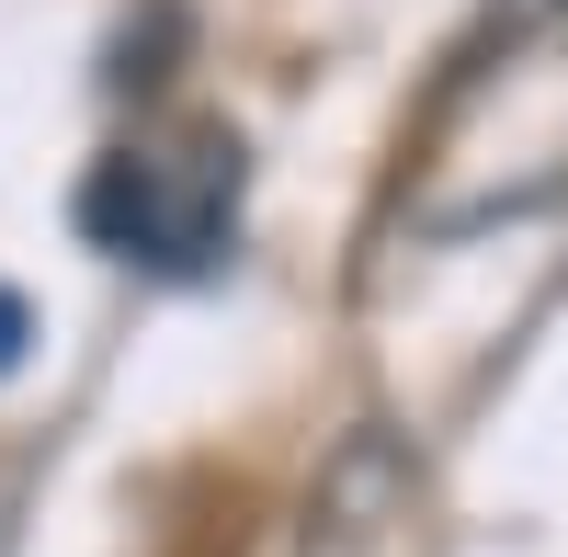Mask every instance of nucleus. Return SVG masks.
Instances as JSON below:
<instances>
[{"instance_id":"1","label":"nucleus","mask_w":568,"mask_h":557,"mask_svg":"<svg viewBox=\"0 0 568 557\" xmlns=\"http://www.w3.org/2000/svg\"><path fill=\"white\" fill-rule=\"evenodd\" d=\"M23 342H34V307H23L12 285H0V376H12V364H23Z\"/></svg>"}]
</instances>
